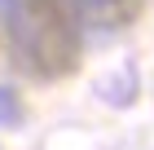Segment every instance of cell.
<instances>
[{"label": "cell", "instance_id": "cell-1", "mask_svg": "<svg viewBox=\"0 0 154 150\" xmlns=\"http://www.w3.org/2000/svg\"><path fill=\"white\" fill-rule=\"evenodd\" d=\"M22 44L40 71H66L75 62V35L53 0H22Z\"/></svg>", "mask_w": 154, "mask_h": 150}, {"label": "cell", "instance_id": "cell-2", "mask_svg": "<svg viewBox=\"0 0 154 150\" xmlns=\"http://www.w3.org/2000/svg\"><path fill=\"white\" fill-rule=\"evenodd\" d=\"M22 119V110H18V97H13L9 88H0V124H18Z\"/></svg>", "mask_w": 154, "mask_h": 150}]
</instances>
